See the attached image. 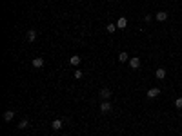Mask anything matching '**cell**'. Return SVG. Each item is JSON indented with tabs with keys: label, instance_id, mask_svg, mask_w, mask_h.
<instances>
[{
	"label": "cell",
	"instance_id": "obj_1",
	"mask_svg": "<svg viewBox=\"0 0 182 136\" xmlns=\"http://www.w3.org/2000/svg\"><path fill=\"white\" fill-rule=\"evenodd\" d=\"M111 96H113V93H111L109 87H102V89L98 91V98H102V100H109Z\"/></svg>",
	"mask_w": 182,
	"mask_h": 136
},
{
	"label": "cell",
	"instance_id": "obj_2",
	"mask_svg": "<svg viewBox=\"0 0 182 136\" xmlns=\"http://www.w3.org/2000/svg\"><path fill=\"white\" fill-rule=\"evenodd\" d=\"M111 111H113V103L107 102V100H104L100 103V112H102V115H107V112H111Z\"/></svg>",
	"mask_w": 182,
	"mask_h": 136
},
{
	"label": "cell",
	"instance_id": "obj_3",
	"mask_svg": "<svg viewBox=\"0 0 182 136\" xmlns=\"http://www.w3.org/2000/svg\"><path fill=\"white\" fill-rule=\"evenodd\" d=\"M140 65H142V60L139 58V56H133V58H129V67L131 69H140Z\"/></svg>",
	"mask_w": 182,
	"mask_h": 136
},
{
	"label": "cell",
	"instance_id": "obj_4",
	"mask_svg": "<svg viewBox=\"0 0 182 136\" xmlns=\"http://www.w3.org/2000/svg\"><path fill=\"white\" fill-rule=\"evenodd\" d=\"M37 38H38V33H37L35 29H29V31L26 33V40H28L29 44H33V42H37Z\"/></svg>",
	"mask_w": 182,
	"mask_h": 136
},
{
	"label": "cell",
	"instance_id": "obj_5",
	"mask_svg": "<svg viewBox=\"0 0 182 136\" xmlns=\"http://www.w3.org/2000/svg\"><path fill=\"white\" fill-rule=\"evenodd\" d=\"M80 62H82V56L80 55H71L69 56V65L77 67V65H80Z\"/></svg>",
	"mask_w": 182,
	"mask_h": 136
},
{
	"label": "cell",
	"instance_id": "obj_6",
	"mask_svg": "<svg viewBox=\"0 0 182 136\" xmlns=\"http://www.w3.org/2000/svg\"><path fill=\"white\" fill-rule=\"evenodd\" d=\"M155 18H157V22H166L168 20V11H157Z\"/></svg>",
	"mask_w": 182,
	"mask_h": 136
},
{
	"label": "cell",
	"instance_id": "obj_7",
	"mask_svg": "<svg viewBox=\"0 0 182 136\" xmlns=\"http://www.w3.org/2000/svg\"><path fill=\"white\" fill-rule=\"evenodd\" d=\"M33 67H35V69H42V67H44V58H40V56H37V58H33Z\"/></svg>",
	"mask_w": 182,
	"mask_h": 136
},
{
	"label": "cell",
	"instance_id": "obj_8",
	"mask_svg": "<svg viewBox=\"0 0 182 136\" xmlns=\"http://www.w3.org/2000/svg\"><path fill=\"white\" fill-rule=\"evenodd\" d=\"M117 27H119V29H126V27H128V18H126V16H120V18L117 20Z\"/></svg>",
	"mask_w": 182,
	"mask_h": 136
},
{
	"label": "cell",
	"instance_id": "obj_9",
	"mask_svg": "<svg viewBox=\"0 0 182 136\" xmlns=\"http://www.w3.org/2000/svg\"><path fill=\"white\" fill-rule=\"evenodd\" d=\"M155 76H157V80H164L166 78V69L164 67H158V69L155 71Z\"/></svg>",
	"mask_w": 182,
	"mask_h": 136
},
{
	"label": "cell",
	"instance_id": "obj_10",
	"mask_svg": "<svg viewBox=\"0 0 182 136\" xmlns=\"http://www.w3.org/2000/svg\"><path fill=\"white\" fill-rule=\"evenodd\" d=\"M158 95H160V89H158V87H151L148 91V98H157Z\"/></svg>",
	"mask_w": 182,
	"mask_h": 136
},
{
	"label": "cell",
	"instance_id": "obj_11",
	"mask_svg": "<svg viewBox=\"0 0 182 136\" xmlns=\"http://www.w3.org/2000/svg\"><path fill=\"white\" fill-rule=\"evenodd\" d=\"M62 125H64V123H62V120H60V118H55V120L51 122L53 131H60V129H62Z\"/></svg>",
	"mask_w": 182,
	"mask_h": 136
},
{
	"label": "cell",
	"instance_id": "obj_12",
	"mask_svg": "<svg viewBox=\"0 0 182 136\" xmlns=\"http://www.w3.org/2000/svg\"><path fill=\"white\" fill-rule=\"evenodd\" d=\"M13 118H15V111H11V109H9V111H6V112H4V122H11Z\"/></svg>",
	"mask_w": 182,
	"mask_h": 136
},
{
	"label": "cell",
	"instance_id": "obj_13",
	"mask_svg": "<svg viewBox=\"0 0 182 136\" xmlns=\"http://www.w3.org/2000/svg\"><path fill=\"white\" fill-rule=\"evenodd\" d=\"M117 29H119L117 24H107V26H106V31H107V33H115Z\"/></svg>",
	"mask_w": 182,
	"mask_h": 136
},
{
	"label": "cell",
	"instance_id": "obj_14",
	"mask_svg": "<svg viewBox=\"0 0 182 136\" xmlns=\"http://www.w3.org/2000/svg\"><path fill=\"white\" fill-rule=\"evenodd\" d=\"M28 127H29V122H28V120H22V122L18 123V129H20V131H24V129H28Z\"/></svg>",
	"mask_w": 182,
	"mask_h": 136
},
{
	"label": "cell",
	"instance_id": "obj_15",
	"mask_svg": "<svg viewBox=\"0 0 182 136\" xmlns=\"http://www.w3.org/2000/svg\"><path fill=\"white\" fill-rule=\"evenodd\" d=\"M119 62H128V53L126 51H120L119 53Z\"/></svg>",
	"mask_w": 182,
	"mask_h": 136
},
{
	"label": "cell",
	"instance_id": "obj_16",
	"mask_svg": "<svg viewBox=\"0 0 182 136\" xmlns=\"http://www.w3.org/2000/svg\"><path fill=\"white\" fill-rule=\"evenodd\" d=\"M82 76H84V73H82L80 69H77V71H75V78H77V80H80Z\"/></svg>",
	"mask_w": 182,
	"mask_h": 136
},
{
	"label": "cell",
	"instance_id": "obj_17",
	"mask_svg": "<svg viewBox=\"0 0 182 136\" xmlns=\"http://www.w3.org/2000/svg\"><path fill=\"white\" fill-rule=\"evenodd\" d=\"M175 107H177V109H182V98H177V100H175Z\"/></svg>",
	"mask_w": 182,
	"mask_h": 136
},
{
	"label": "cell",
	"instance_id": "obj_18",
	"mask_svg": "<svg viewBox=\"0 0 182 136\" xmlns=\"http://www.w3.org/2000/svg\"><path fill=\"white\" fill-rule=\"evenodd\" d=\"M151 18H153L151 15H146V16H144V20H146V22H151Z\"/></svg>",
	"mask_w": 182,
	"mask_h": 136
},
{
	"label": "cell",
	"instance_id": "obj_19",
	"mask_svg": "<svg viewBox=\"0 0 182 136\" xmlns=\"http://www.w3.org/2000/svg\"><path fill=\"white\" fill-rule=\"evenodd\" d=\"M180 136H182V132H180Z\"/></svg>",
	"mask_w": 182,
	"mask_h": 136
}]
</instances>
